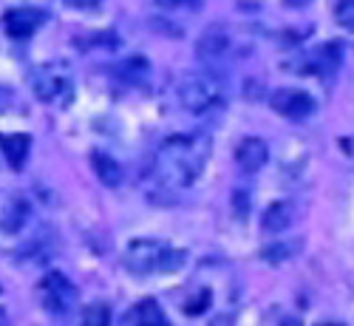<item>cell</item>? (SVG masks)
<instances>
[{"label":"cell","instance_id":"1","mask_svg":"<svg viewBox=\"0 0 354 326\" xmlns=\"http://www.w3.org/2000/svg\"><path fill=\"white\" fill-rule=\"evenodd\" d=\"M210 156V142L204 136H170L156 154V173L170 188H190Z\"/></svg>","mask_w":354,"mask_h":326},{"label":"cell","instance_id":"2","mask_svg":"<svg viewBox=\"0 0 354 326\" xmlns=\"http://www.w3.org/2000/svg\"><path fill=\"white\" fill-rule=\"evenodd\" d=\"M187 261V253L170 247L159 239H133L125 247V266L133 275H165L179 273Z\"/></svg>","mask_w":354,"mask_h":326},{"label":"cell","instance_id":"3","mask_svg":"<svg viewBox=\"0 0 354 326\" xmlns=\"http://www.w3.org/2000/svg\"><path fill=\"white\" fill-rule=\"evenodd\" d=\"M179 102L190 114H207L224 102V85L213 74H193L179 85Z\"/></svg>","mask_w":354,"mask_h":326},{"label":"cell","instance_id":"4","mask_svg":"<svg viewBox=\"0 0 354 326\" xmlns=\"http://www.w3.org/2000/svg\"><path fill=\"white\" fill-rule=\"evenodd\" d=\"M40 298L51 315H68L77 304V287L63 273H48L40 281Z\"/></svg>","mask_w":354,"mask_h":326},{"label":"cell","instance_id":"5","mask_svg":"<svg viewBox=\"0 0 354 326\" xmlns=\"http://www.w3.org/2000/svg\"><path fill=\"white\" fill-rule=\"evenodd\" d=\"M32 88L43 102H60L71 97V80L63 66H40L32 71Z\"/></svg>","mask_w":354,"mask_h":326},{"label":"cell","instance_id":"6","mask_svg":"<svg viewBox=\"0 0 354 326\" xmlns=\"http://www.w3.org/2000/svg\"><path fill=\"white\" fill-rule=\"evenodd\" d=\"M270 105L275 114L286 116V120H306L315 111V100L306 91H298V88H281V91L270 97Z\"/></svg>","mask_w":354,"mask_h":326},{"label":"cell","instance_id":"7","mask_svg":"<svg viewBox=\"0 0 354 326\" xmlns=\"http://www.w3.org/2000/svg\"><path fill=\"white\" fill-rule=\"evenodd\" d=\"M232 51V37L224 32L221 26H210L207 32H204L196 43V54H198V60H204L207 66H218L224 63L227 57Z\"/></svg>","mask_w":354,"mask_h":326},{"label":"cell","instance_id":"8","mask_svg":"<svg viewBox=\"0 0 354 326\" xmlns=\"http://www.w3.org/2000/svg\"><path fill=\"white\" fill-rule=\"evenodd\" d=\"M3 23H6L9 37L26 40V37H32L37 28L46 23V12L43 9H32V6H20V9L6 12V20Z\"/></svg>","mask_w":354,"mask_h":326},{"label":"cell","instance_id":"9","mask_svg":"<svg viewBox=\"0 0 354 326\" xmlns=\"http://www.w3.org/2000/svg\"><path fill=\"white\" fill-rule=\"evenodd\" d=\"M267 159H270V147H267V142L258 139V136H247L239 147H235V162H239V167L244 173L261 170L263 165H267Z\"/></svg>","mask_w":354,"mask_h":326},{"label":"cell","instance_id":"10","mask_svg":"<svg viewBox=\"0 0 354 326\" xmlns=\"http://www.w3.org/2000/svg\"><path fill=\"white\" fill-rule=\"evenodd\" d=\"M309 69L320 77H332L337 69H340V46L337 43H326L312 51L309 57Z\"/></svg>","mask_w":354,"mask_h":326},{"label":"cell","instance_id":"11","mask_svg":"<svg viewBox=\"0 0 354 326\" xmlns=\"http://www.w3.org/2000/svg\"><path fill=\"white\" fill-rule=\"evenodd\" d=\"M0 151H3V156L9 159L12 167H23L28 151H32V139H28L26 134H0Z\"/></svg>","mask_w":354,"mask_h":326},{"label":"cell","instance_id":"12","mask_svg":"<svg viewBox=\"0 0 354 326\" xmlns=\"http://www.w3.org/2000/svg\"><path fill=\"white\" fill-rule=\"evenodd\" d=\"M91 165H94L97 179H100L105 188H120V185H122V165L116 162L113 156H108V154H94V156H91Z\"/></svg>","mask_w":354,"mask_h":326},{"label":"cell","instance_id":"13","mask_svg":"<svg viewBox=\"0 0 354 326\" xmlns=\"http://www.w3.org/2000/svg\"><path fill=\"white\" fill-rule=\"evenodd\" d=\"M128 323H131V326H167V320H165L159 304L151 301V298L133 304V309H131V315H128Z\"/></svg>","mask_w":354,"mask_h":326},{"label":"cell","instance_id":"14","mask_svg":"<svg viewBox=\"0 0 354 326\" xmlns=\"http://www.w3.org/2000/svg\"><path fill=\"white\" fill-rule=\"evenodd\" d=\"M292 221H295V207L289 201H275L267 207V213H263V230H270V233H281Z\"/></svg>","mask_w":354,"mask_h":326},{"label":"cell","instance_id":"15","mask_svg":"<svg viewBox=\"0 0 354 326\" xmlns=\"http://www.w3.org/2000/svg\"><path fill=\"white\" fill-rule=\"evenodd\" d=\"M304 250V242L301 239H289V242H275V244H270V247H263V258H267L270 264H281V261H286V258H295Z\"/></svg>","mask_w":354,"mask_h":326},{"label":"cell","instance_id":"16","mask_svg":"<svg viewBox=\"0 0 354 326\" xmlns=\"http://www.w3.org/2000/svg\"><path fill=\"white\" fill-rule=\"evenodd\" d=\"M80 323L82 326H111V309L102 304H91V307L82 309Z\"/></svg>","mask_w":354,"mask_h":326},{"label":"cell","instance_id":"17","mask_svg":"<svg viewBox=\"0 0 354 326\" xmlns=\"http://www.w3.org/2000/svg\"><path fill=\"white\" fill-rule=\"evenodd\" d=\"M335 17L343 28L354 32V0H337L335 3Z\"/></svg>","mask_w":354,"mask_h":326},{"label":"cell","instance_id":"18","mask_svg":"<svg viewBox=\"0 0 354 326\" xmlns=\"http://www.w3.org/2000/svg\"><path fill=\"white\" fill-rule=\"evenodd\" d=\"M156 6L167 9V12H173V9H198L201 0H156Z\"/></svg>","mask_w":354,"mask_h":326},{"label":"cell","instance_id":"19","mask_svg":"<svg viewBox=\"0 0 354 326\" xmlns=\"http://www.w3.org/2000/svg\"><path fill=\"white\" fill-rule=\"evenodd\" d=\"M66 6H71V9H94L100 0H63Z\"/></svg>","mask_w":354,"mask_h":326},{"label":"cell","instance_id":"20","mask_svg":"<svg viewBox=\"0 0 354 326\" xmlns=\"http://www.w3.org/2000/svg\"><path fill=\"white\" fill-rule=\"evenodd\" d=\"M9 102H12V91L0 88V114H6V111H9Z\"/></svg>","mask_w":354,"mask_h":326},{"label":"cell","instance_id":"21","mask_svg":"<svg viewBox=\"0 0 354 326\" xmlns=\"http://www.w3.org/2000/svg\"><path fill=\"white\" fill-rule=\"evenodd\" d=\"M286 6H292V9H301V6H306V3H312V0H283Z\"/></svg>","mask_w":354,"mask_h":326},{"label":"cell","instance_id":"22","mask_svg":"<svg viewBox=\"0 0 354 326\" xmlns=\"http://www.w3.org/2000/svg\"><path fill=\"white\" fill-rule=\"evenodd\" d=\"M281 326H304V323H301L298 318H283V320H281Z\"/></svg>","mask_w":354,"mask_h":326},{"label":"cell","instance_id":"23","mask_svg":"<svg viewBox=\"0 0 354 326\" xmlns=\"http://www.w3.org/2000/svg\"><path fill=\"white\" fill-rule=\"evenodd\" d=\"M0 326H9V315H6L3 307H0Z\"/></svg>","mask_w":354,"mask_h":326},{"label":"cell","instance_id":"24","mask_svg":"<svg viewBox=\"0 0 354 326\" xmlns=\"http://www.w3.org/2000/svg\"><path fill=\"white\" fill-rule=\"evenodd\" d=\"M317 326H343V323H317Z\"/></svg>","mask_w":354,"mask_h":326}]
</instances>
